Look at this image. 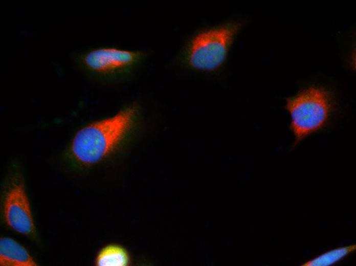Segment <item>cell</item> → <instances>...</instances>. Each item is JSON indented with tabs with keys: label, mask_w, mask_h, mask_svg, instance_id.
<instances>
[{
	"label": "cell",
	"mask_w": 356,
	"mask_h": 266,
	"mask_svg": "<svg viewBox=\"0 0 356 266\" xmlns=\"http://www.w3.org/2000/svg\"><path fill=\"white\" fill-rule=\"evenodd\" d=\"M356 245L339 248L327 252L308 261L301 266H327L339 261L348 254L355 251Z\"/></svg>",
	"instance_id": "obj_8"
},
{
	"label": "cell",
	"mask_w": 356,
	"mask_h": 266,
	"mask_svg": "<svg viewBox=\"0 0 356 266\" xmlns=\"http://www.w3.org/2000/svg\"><path fill=\"white\" fill-rule=\"evenodd\" d=\"M3 212L7 226L21 234L33 236L36 229L30 202L24 185L13 182L5 194Z\"/></svg>",
	"instance_id": "obj_5"
},
{
	"label": "cell",
	"mask_w": 356,
	"mask_h": 266,
	"mask_svg": "<svg viewBox=\"0 0 356 266\" xmlns=\"http://www.w3.org/2000/svg\"><path fill=\"white\" fill-rule=\"evenodd\" d=\"M126 250L117 245H109L99 252L96 259L98 266H126L129 263Z\"/></svg>",
	"instance_id": "obj_7"
},
{
	"label": "cell",
	"mask_w": 356,
	"mask_h": 266,
	"mask_svg": "<svg viewBox=\"0 0 356 266\" xmlns=\"http://www.w3.org/2000/svg\"><path fill=\"white\" fill-rule=\"evenodd\" d=\"M285 108L291 117L289 128L294 138L293 149L326 126L333 109L332 97L326 88L310 85L287 98Z\"/></svg>",
	"instance_id": "obj_3"
},
{
	"label": "cell",
	"mask_w": 356,
	"mask_h": 266,
	"mask_svg": "<svg viewBox=\"0 0 356 266\" xmlns=\"http://www.w3.org/2000/svg\"><path fill=\"white\" fill-rule=\"evenodd\" d=\"M140 115L136 103L123 107L114 116L89 124L74 137L70 153L77 163L92 165L99 162L128 137Z\"/></svg>",
	"instance_id": "obj_1"
},
{
	"label": "cell",
	"mask_w": 356,
	"mask_h": 266,
	"mask_svg": "<svg viewBox=\"0 0 356 266\" xmlns=\"http://www.w3.org/2000/svg\"><path fill=\"white\" fill-rule=\"evenodd\" d=\"M37 263L27 249L14 239H0V265L36 266Z\"/></svg>",
	"instance_id": "obj_6"
},
{
	"label": "cell",
	"mask_w": 356,
	"mask_h": 266,
	"mask_svg": "<svg viewBox=\"0 0 356 266\" xmlns=\"http://www.w3.org/2000/svg\"><path fill=\"white\" fill-rule=\"evenodd\" d=\"M242 26V21L234 19L197 31L184 43L176 57L177 64L201 73L219 71Z\"/></svg>",
	"instance_id": "obj_2"
},
{
	"label": "cell",
	"mask_w": 356,
	"mask_h": 266,
	"mask_svg": "<svg viewBox=\"0 0 356 266\" xmlns=\"http://www.w3.org/2000/svg\"><path fill=\"white\" fill-rule=\"evenodd\" d=\"M149 56L146 50L100 47L82 53L79 61L83 70L97 76L123 78L142 68Z\"/></svg>",
	"instance_id": "obj_4"
}]
</instances>
